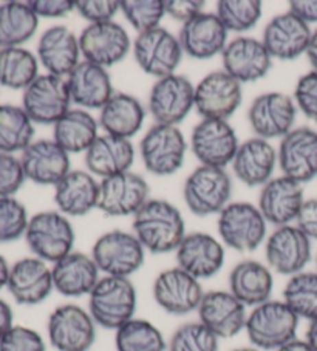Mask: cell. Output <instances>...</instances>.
<instances>
[{"instance_id":"1","label":"cell","mask_w":317,"mask_h":351,"mask_svg":"<svg viewBox=\"0 0 317 351\" xmlns=\"http://www.w3.org/2000/svg\"><path fill=\"white\" fill-rule=\"evenodd\" d=\"M133 234L152 254L175 252L186 237V223L180 209L166 199L150 198L133 215Z\"/></svg>"},{"instance_id":"2","label":"cell","mask_w":317,"mask_h":351,"mask_svg":"<svg viewBox=\"0 0 317 351\" xmlns=\"http://www.w3.org/2000/svg\"><path fill=\"white\" fill-rule=\"evenodd\" d=\"M137 288L130 278L104 276L89 294V313L101 328L115 330L135 317Z\"/></svg>"},{"instance_id":"3","label":"cell","mask_w":317,"mask_h":351,"mask_svg":"<svg viewBox=\"0 0 317 351\" xmlns=\"http://www.w3.org/2000/svg\"><path fill=\"white\" fill-rule=\"evenodd\" d=\"M298 316L283 300H268L248 314L245 331L253 347L277 351L297 339Z\"/></svg>"},{"instance_id":"4","label":"cell","mask_w":317,"mask_h":351,"mask_svg":"<svg viewBox=\"0 0 317 351\" xmlns=\"http://www.w3.org/2000/svg\"><path fill=\"white\" fill-rule=\"evenodd\" d=\"M75 228L69 217L59 210H45L33 215L28 221L25 241L34 257L54 265L73 252Z\"/></svg>"},{"instance_id":"5","label":"cell","mask_w":317,"mask_h":351,"mask_svg":"<svg viewBox=\"0 0 317 351\" xmlns=\"http://www.w3.org/2000/svg\"><path fill=\"white\" fill-rule=\"evenodd\" d=\"M217 231L224 246L246 254L259 250L266 241L268 223L257 206L234 202L218 214Z\"/></svg>"},{"instance_id":"6","label":"cell","mask_w":317,"mask_h":351,"mask_svg":"<svg viewBox=\"0 0 317 351\" xmlns=\"http://www.w3.org/2000/svg\"><path fill=\"white\" fill-rule=\"evenodd\" d=\"M233 193V181L224 169L198 166L189 175L183 198L187 209L197 217L218 215L226 208Z\"/></svg>"},{"instance_id":"7","label":"cell","mask_w":317,"mask_h":351,"mask_svg":"<svg viewBox=\"0 0 317 351\" xmlns=\"http://www.w3.org/2000/svg\"><path fill=\"white\" fill-rule=\"evenodd\" d=\"M90 256L104 276L130 278L144 265L145 250L133 232L113 229L95 241Z\"/></svg>"},{"instance_id":"8","label":"cell","mask_w":317,"mask_h":351,"mask_svg":"<svg viewBox=\"0 0 317 351\" xmlns=\"http://www.w3.org/2000/svg\"><path fill=\"white\" fill-rule=\"evenodd\" d=\"M187 143L176 125L155 124L139 143L143 165L156 177H169L185 165Z\"/></svg>"},{"instance_id":"9","label":"cell","mask_w":317,"mask_h":351,"mask_svg":"<svg viewBox=\"0 0 317 351\" xmlns=\"http://www.w3.org/2000/svg\"><path fill=\"white\" fill-rule=\"evenodd\" d=\"M96 326L89 310L73 304L60 305L48 316V342L58 351H90L96 342Z\"/></svg>"},{"instance_id":"10","label":"cell","mask_w":317,"mask_h":351,"mask_svg":"<svg viewBox=\"0 0 317 351\" xmlns=\"http://www.w3.org/2000/svg\"><path fill=\"white\" fill-rule=\"evenodd\" d=\"M69 86L64 77L39 75L23 90L22 108L34 124L54 125L71 108Z\"/></svg>"},{"instance_id":"11","label":"cell","mask_w":317,"mask_h":351,"mask_svg":"<svg viewBox=\"0 0 317 351\" xmlns=\"http://www.w3.org/2000/svg\"><path fill=\"white\" fill-rule=\"evenodd\" d=\"M239 146L235 129L226 119H201L191 135L192 154L201 166L224 169L233 165Z\"/></svg>"},{"instance_id":"12","label":"cell","mask_w":317,"mask_h":351,"mask_svg":"<svg viewBox=\"0 0 317 351\" xmlns=\"http://www.w3.org/2000/svg\"><path fill=\"white\" fill-rule=\"evenodd\" d=\"M132 47L139 69L156 80L175 75L185 54L178 38L163 27L138 34Z\"/></svg>"},{"instance_id":"13","label":"cell","mask_w":317,"mask_h":351,"mask_svg":"<svg viewBox=\"0 0 317 351\" xmlns=\"http://www.w3.org/2000/svg\"><path fill=\"white\" fill-rule=\"evenodd\" d=\"M195 108V86L181 75L156 80L149 93V113L155 124L178 125Z\"/></svg>"},{"instance_id":"14","label":"cell","mask_w":317,"mask_h":351,"mask_svg":"<svg viewBox=\"0 0 317 351\" xmlns=\"http://www.w3.org/2000/svg\"><path fill=\"white\" fill-rule=\"evenodd\" d=\"M242 99V84L224 70L212 71L195 86V110L203 119L228 121Z\"/></svg>"},{"instance_id":"15","label":"cell","mask_w":317,"mask_h":351,"mask_svg":"<svg viewBox=\"0 0 317 351\" xmlns=\"http://www.w3.org/2000/svg\"><path fill=\"white\" fill-rule=\"evenodd\" d=\"M311 256V240L296 225L276 228L265 241L268 268L280 276L292 277L305 271Z\"/></svg>"},{"instance_id":"16","label":"cell","mask_w":317,"mask_h":351,"mask_svg":"<svg viewBox=\"0 0 317 351\" xmlns=\"http://www.w3.org/2000/svg\"><path fill=\"white\" fill-rule=\"evenodd\" d=\"M152 294L156 305L167 314L186 316L198 310L204 291L198 278L175 266L156 276Z\"/></svg>"},{"instance_id":"17","label":"cell","mask_w":317,"mask_h":351,"mask_svg":"<svg viewBox=\"0 0 317 351\" xmlns=\"http://www.w3.org/2000/svg\"><path fill=\"white\" fill-rule=\"evenodd\" d=\"M296 117L297 106L294 98L280 92L259 95L248 110L249 125L255 136L266 141L288 135L294 129Z\"/></svg>"},{"instance_id":"18","label":"cell","mask_w":317,"mask_h":351,"mask_svg":"<svg viewBox=\"0 0 317 351\" xmlns=\"http://www.w3.org/2000/svg\"><path fill=\"white\" fill-rule=\"evenodd\" d=\"M129 33L118 22L91 23L79 36V47L84 60L104 69L113 66L124 60L132 48Z\"/></svg>"},{"instance_id":"19","label":"cell","mask_w":317,"mask_h":351,"mask_svg":"<svg viewBox=\"0 0 317 351\" xmlns=\"http://www.w3.org/2000/svg\"><path fill=\"white\" fill-rule=\"evenodd\" d=\"M150 187L141 175L126 172L99 181L97 209L108 217L135 215L149 202Z\"/></svg>"},{"instance_id":"20","label":"cell","mask_w":317,"mask_h":351,"mask_svg":"<svg viewBox=\"0 0 317 351\" xmlns=\"http://www.w3.org/2000/svg\"><path fill=\"white\" fill-rule=\"evenodd\" d=\"M277 165L285 177L308 183L317 177V132L309 127H297L280 139Z\"/></svg>"},{"instance_id":"21","label":"cell","mask_w":317,"mask_h":351,"mask_svg":"<svg viewBox=\"0 0 317 351\" xmlns=\"http://www.w3.org/2000/svg\"><path fill=\"white\" fill-rule=\"evenodd\" d=\"M7 289L16 304L34 306L53 293V274L47 262L38 257H23L10 266Z\"/></svg>"},{"instance_id":"22","label":"cell","mask_w":317,"mask_h":351,"mask_svg":"<svg viewBox=\"0 0 317 351\" xmlns=\"http://www.w3.org/2000/svg\"><path fill=\"white\" fill-rule=\"evenodd\" d=\"M223 70L240 84H251L270 73L272 58L263 42L248 36H239L228 42L222 53Z\"/></svg>"},{"instance_id":"23","label":"cell","mask_w":317,"mask_h":351,"mask_svg":"<svg viewBox=\"0 0 317 351\" xmlns=\"http://www.w3.org/2000/svg\"><path fill=\"white\" fill-rule=\"evenodd\" d=\"M176 266L187 274L204 280L220 272L224 265V246L206 232L186 234L175 251Z\"/></svg>"},{"instance_id":"24","label":"cell","mask_w":317,"mask_h":351,"mask_svg":"<svg viewBox=\"0 0 317 351\" xmlns=\"http://www.w3.org/2000/svg\"><path fill=\"white\" fill-rule=\"evenodd\" d=\"M311 28L291 11L279 14L266 23L261 42L272 59L294 60L307 54Z\"/></svg>"},{"instance_id":"25","label":"cell","mask_w":317,"mask_h":351,"mask_svg":"<svg viewBox=\"0 0 317 351\" xmlns=\"http://www.w3.org/2000/svg\"><path fill=\"white\" fill-rule=\"evenodd\" d=\"M198 322L209 328L218 339H231L245 330L246 306L229 291L204 293L198 306Z\"/></svg>"},{"instance_id":"26","label":"cell","mask_w":317,"mask_h":351,"mask_svg":"<svg viewBox=\"0 0 317 351\" xmlns=\"http://www.w3.org/2000/svg\"><path fill=\"white\" fill-rule=\"evenodd\" d=\"M21 165L25 178L40 186H56L71 171L70 155L54 139H38L23 150Z\"/></svg>"},{"instance_id":"27","label":"cell","mask_w":317,"mask_h":351,"mask_svg":"<svg viewBox=\"0 0 317 351\" xmlns=\"http://www.w3.org/2000/svg\"><path fill=\"white\" fill-rule=\"evenodd\" d=\"M303 203V186L282 175L261 187L257 208L266 223L280 228L296 221Z\"/></svg>"},{"instance_id":"28","label":"cell","mask_w":317,"mask_h":351,"mask_svg":"<svg viewBox=\"0 0 317 351\" xmlns=\"http://www.w3.org/2000/svg\"><path fill=\"white\" fill-rule=\"evenodd\" d=\"M183 53L206 60L222 54L228 45V29L215 13H201L183 23L178 34Z\"/></svg>"},{"instance_id":"29","label":"cell","mask_w":317,"mask_h":351,"mask_svg":"<svg viewBox=\"0 0 317 351\" xmlns=\"http://www.w3.org/2000/svg\"><path fill=\"white\" fill-rule=\"evenodd\" d=\"M65 81L71 102L84 110H101L115 95L107 69L89 60H81Z\"/></svg>"},{"instance_id":"30","label":"cell","mask_w":317,"mask_h":351,"mask_svg":"<svg viewBox=\"0 0 317 351\" xmlns=\"http://www.w3.org/2000/svg\"><path fill=\"white\" fill-rule=\"evenodd\" d=\"M79 38L64 25L45 29L38 42V59L48 75L67 77L79 65Z\"/></svg>"},{"instance_id":"31","label":"cell","mask_w":317,"mask_h":351,"mask_svg":"<svg viewBox=\"0 0 317 351\" xmlns=\"http://www.w3.org/2000/svg\"><path fill=\"white\" fill-rule=\"evenodd\" d=\"M54 289L64 298L89 295L101 278L95 260L87 254L73 251L51 266Z\"/></svg>"},{"instance_id":"32","label":"cell","mask_w":317,"mask_h":351,"mask_svg":"<svg viewBox=\"0 0 317 351\" xmlns=\"http://www.w3.org/2000/svg\"><path fill=\"white\" fill-rule=\"evenodd\" d=\"M133 161H135V147L130 139L106 135V133L96 138L84 156L87 172L101 180L130 172Z\"/></svg>"},{"instance_id":"33","label":"cell","mask_w":317,"mask_h":351,"mask_svg":"<svg viewBox=\"0 0 317 351\" xmlns=\"http://www.w3.org/2000/svg\"><path fill=\"white\" fill-rule=\"evenodd\" d=\"M276 166L277 150L271 146L270 141L257 136L240 143L233 161L235 178L248 187H263L268 181L272 180Z\"/></svg>"},{"instance_id":"34","label":"cell","mask_w":317,"mask_h":351,"mask_svg":"<svg viewBox=\"0 0 317 351\" xmlns=\"http://www.w3.org/2000/svg\"><path fill=\"white\" fill-rule=\"evenodd\" d=\"M99 181L87 171H70L54 186V203L65 217H82L97 209Z\"/></svg>"},{"instance_id":"35","label":"cell","mask_w":317,"mask_h":351,"mask_svg":"<svg viewBox=\"0 0 317 351\" xmlns=\"http://www.w3.org/2000/svg\"><path fill=\"white\" fill-rule=\"evenodd\" d=\"M272 289V271L257 260H243L229 272V293L245 306L255 308L271 300Z\"/></svg>"},{"instance_id":"36","label":"cell","mask_w":317,"mask_h":351,"mask_svg":"<svg viewBox=\"0 0 317 351\" xmlns=\"http://www.w3.org/2000/svg\"><path fill=\"white\" fill-rule=\"evenodd\" d=\"M145 108L129 93H115L110 101L99 110L101 129L106 135L130 139L143 129Z\"/></svg>"},{"instance_id":"37","label":"cell","mask_w":317,"mask_h":351,"mask_svg":"<svg viewBox=\"0 0 317 351\" xmlns=\"http://www.w3.org/2000/svg\"><path fill=\"white\" fill-rule=\"evenodd\" d=\"M99 123L89 110L70 108L53 125V139L67 154H85L99 136Z\"/></svg>"},{"instance_id":"38","label":"cell","mask_w":317,"mask_h":351,"mask_svg":"<svg viewBox=\"0 0 317 351\" xmlns=\"http://www.w3.org/2000/svg\"><path fill=\"white\" fill-rule=\"evenodd\" d=\"M39 17L28 2H5L0 5V50L21 47L38 32Z\"/></svg>"},{"instance_id":"39","label":"cell","mask_w":317,"mask_h":351,"mask_svg":"<svg viewBox=\"0 0 317 351\" xmlns=\"http://www.w3.org/2000/svg\"><path fill=\"white\" fill-rule=\"evenodd\" d=\"M39 76V59L23 47L0 50V86L25 90Z\"/></svg>"},{"instance_id":"40","label":"cell","mask_w":317,"mask_h":351,"mask_svg":"<svg viewBox=\"0 0 317 351\" xmlns=\"http://www.w3.org/2000/svg\"><path fill=\"white\" fill-rule=\"evenodd\" d=\"M34 138V123L22 107L0 106V152H23Z\"/></svg>"},{"instance_id":"41","label":"cell","mask_w":317,"mask_h":351,"mask_svg":"<svg viewBox=\"0 0 317 351\" xmlns=\"http://www.w3.org/2000/svg\"><path fill=\"white\" fill-rule=\"evenodd\" d=\"M117 351H166L167 342L156 325L133 317L115 331Z\"/></svg>"},{"instance_id":"42","label":"cell","mask_w":317,"mask_h":351,"mask_svg":"<svg viewBox=\"0 0 317 351\" xmlns=\"http://www.w3.org/2000/svg\"><path fill=\"white\" fill-rule=\"evenodd\" d=\"M283 302L298 319H317V271H302L290 277L283 288Z\"/></svg>"},{"instance_id":"43","label":"cell","mask_w":317,"mask_h":351,"mask_svg":"<svg viewBox=\"0 0 317 351\" xmlns=\"http://www.w3.org/2000/svg\"><path fill=\"white\" fill-rule=\"evenodd\" d=\"M218 19L228 32L245 33L257 25L261 17L259 0H222L217 3Z\"/></svg>"},{"instance_id":"44","label":"cell","mask_w":317,"mask_h":351,"mask_svg":"<svg viewBox=\"0 0 317 351\" xmlns=\"http://www.w3.org/2000/svg\"><path fill=\"white\" fill-rule=\"evenodd\" d=\"M119 11L138 34L158 28L166 16L164 0H121Z\"/></svg>"},{"instance_id":"45","label":"cell","mask_w":317,"mask_h":351,"mask_svg":"<svg viewBox=\"0 0 317 351\" xmlns=\"http://www.w3.org/2000/svg\"><path fill=\"white\" fill-rule=\"evenodd\" d=\"M220 339L201 322L178 326L167 342V351H218Z\"/></svg>"},{"instance_id":"46","label":"cell","mask_w":317,"mask_h":351,"mask_svg":"<svg viewBox=\"0 0 317 351\" xmlns=\"http://www.w3.org/2000/svg\"><path fill=\"white\" fill-rule=\"evenodd\" d=\"M25 206L14 197H0V245L25 237L28 228Z\"/></svg>"},{"instance_id":"47","label":"cell","mask_w":317,"mask_h":351,"mask_svg":"<svg viewBox=\"0 0 317 351\" xmlns=\"http://www.w3.org/2000/svg\"><path fill=\"white\" fill-rule=\"evenodd\" d=\"M0 351H47V343L36 330L14 325L0 339Z\"/></svg>"},{"instance_id":"48","label":"cell","mask_w":317,"mask_h":351,"mask_svg":"<svg viewBox=\"0 0 317 351\" xmlns=\"http://www.w3.org/2000/svg\"><path fill=\"white\" fill-rule=\"evenodd\" d=\"M294 102L305 117L317 124V71H308L298 77L294 90Z\"/></svg>"},{"instance_id":"49","label":"cell","mask_w":317,"mask_h":351,"mask_svg":"<svg viewBox=\"0 0 317 351\" xmlns=\"http://www.w3.org/2000/svg\"><path fill=\"white\" fill-rule=\"evenodd\" d=\"M21 158L0 152V197H13L25 183Z\"/></svg>"},{"instance_id":"50","label":"cell","mask_w":317,"mask_h":351,"mask_svg":"<svg viewBox=\"0 0 317 351\" xmlns=\"http://www.w3.org/2000/svg\"><path fill=\"white\" fill-rule=\"evenodd\" d=\"M76 11L79 16L91 23L112 22L119 11L118 0H78Z\"/></svg>"},{"instance_id":"51","label":"cell","mask_w":317,"mask_h":351,"mask_svg":"<svg viewBox=\"0 0 317 351\" xmlns=\"http://www.w3.org/2000/svg\"><path fill=\"white\" fill-rule=\"evenodd\" d=\"M28 5L39 19H60L71 11H76L75 0H30Z\"/></svg>"},{"instance_id":"52","label":"cell","mask_w":317,"mask_h":351,"mask_svg":"<svg viewBox=\"0 0 317 351\" xmlns=\"http://www.w3.org/2000/svg\"><path fill=\"white\" fill-rule=\"evenodd\" d=\"M204 5L206 3L201 0H164L166 16L181 23H186L204 13Z\"/></svg>"},{"instance_id":"53","label":"cell","mask_w":317,"mask_h":351,"mask_svg":"<svg viewBox=\"0 0 317 351\" xmlns=\"http://www.w3.org/2000/svg\"><path fill=\"white\" fill-rule=\"evenodd\" d=\"M296 226L309 240H317V198L305 199L301 213L296 219Z\"/></svg>"},{"instance_id":"54","label":"cell","mask_w":317,"mask_h":351,"mask_svg":"<svg viewBox=\"0 0 317 351\" xmlns=\"http://www.w3.org/2000/svg\"><path fill=\"white\" fill-rule=\"evenodd\" d=\"M305 23H317V0H291L290 10Z\"/></svg>"},{"instance_id":"55","label":"cell","mask_w":317,"mask_h":351,"mask_svg":"<svg viewBox=\"0 0 317 351\" xmlns=\"http://www.w3.org/2000/svg\"><path fill=\"white\" fill-rule=\"evenodd\" d=\"M14 326V314L13 308L7 300L0 299V339Z\"/></svg>"},{"instance_id":"56","label":"cell","mask_w":317,"mask_h":351,"mask_svg":"<svg viewBox=\"0 0 317 351\" xmlns=\"http://www.w3.org/2000/svg\"><path fill=\"white\" fill-rule=\"evenodd\" d=\"M307 58L309 60V64L313 69L317 71V28L311 34V40L307 50Z\"/></svg>"},{"instance_id":"57","label":"cell","mask_w":317,"mask_h":351,"mask_svg":"<svg viewBox=\"0 0 317 351\" xmlns=\"http://www.w3.org/2000/svg\"><path fill=\"white\" fill-rule=\"evenodd\" d=\"M277 351H314V350L309 347V345L307 343V341L294 339V341H291V342H288L286 345H283V347L279 348Z\"/></svg>"},{"instance_id":"58","label":"cell","mask_w":317,"mask_h":351,"mask_svg":"<svg viewBox=\"0 0 317 351\" xmlns=\"http://www.w3.org/2000/svg\"><path fill=\"white\" fill-rule=\"evenodd\" d=\"M305 341L309 345L311 348L317 351V319L311 320L307 330V336H305Z\"/></svg>"},{"instance_id":"59","label":"cell","mask_w":317,"mask_h":351,"mask_svg":"<svg viewBox=\"0 0 317 351\" xmlns=\"http://www.w3.org/2000/svg\"><path fill=\"white\" fill-rule=\"evenodd\" d=\"M8 276H10V265L7 262V258L0 256V291H2L3 288H7Z\"/></svg>"},{"instance_id":"60","label":"cell","mask_w":317,"mask_h":351,"mask_svg":"<svg viewBox=\"0 0 317 351\" xmlns=\"http://www.w3.org/2000/svg\"><path fill=\"white\" fill-rule=\"evenodd\" d=\"M233 351H261V350L255 348V347H240V348H235Z\"/></svg>"},{"instance_id":"61","label":"cell","mask_w":317,"mask_h":351,"mask_svg":"<svg viewBox=\"0 0 317 351\" xmlns=\"http://www.w3.org/2000/svg\"><path fill=\"white\" fill-rule=\"evenodd\" d=\"M316 266H317V256H316Z\"/></svg>"}]
</instances>
